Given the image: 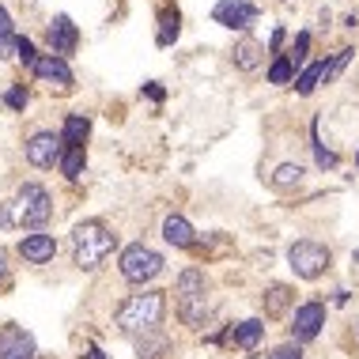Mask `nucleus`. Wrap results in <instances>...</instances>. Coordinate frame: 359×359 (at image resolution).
I'll use <instances>...</instances> for the list:
<instances>
[{
	"label": "nucleus",
	"instance_id": "f257e3e1",
	"mask_svg": "<svg viewBox=\"0 0 359 359\" xmlns=\"http://www.w3.org/2000/svg\"><path fill=\"white\" fill-rule=\"evenodd\" d=\"M163 314H167V295L163 291H140V295H129L118 306L114 325L125 337H144V333H155L163 325Z\"/></svg>",
	"mask_w": 359,
	"mask_h": 359
},
{
	"label": "nucleus",
	"instance_id": "f03ea898",
	"mask_svg": "<svg viewBox=\"0 0 359 359\" xmlns=\"http://www.w3.org/2000/svg\"><path fill=\"white\" fill-rule=\"evenodd\" d=\"M114 246H118V235H114L102 219L76 223V231H72V257H76V265H80L83 273H95V269L114 254Z\"/></svg>",
	"mask_w": 359,
	"mask_h": 359
},
{
	"label": "nucleus",
	"instance_id": "7ed1b4c3",
	"mask_svg": "<svg viewBox=\"0 0 359 359\" xmlns=\"http://www.w3.org/2000/svg\"><path fill=\"white\" fill-rule=\"evenodd\" d=\"M53 216V201L46 186H38V182H23L15 193V205H12V219L19 227H46Z\"/></svg>",
	"mask_w": 359,
	"mask_h": 359
},
{
	"label": "nucleus",
	"instance_id": "20e7f679",
	"mask_svg": "<svg viewBox=\"0 0 359 359\" xmlns=\"http://www.w3.org/2000/svg\"><path fill=\"white\" fill-rule=\"evenodd\" d=\"M287 265L299 280H318L329 269V246L314 238H299L287 246Z\"/></svg>",
	"mask_w": 359,
	"mask_h": 359
},
{
	"label": "nucleus",
	"instance_id": "39448f33",
	"mask_svg": "<svg viewBox=\"0 0 359 359\" xmlns=\"http://www.w3.org/2000/svg\"><path fill=\"white\" fill-rule=\"evenodd\" d=\"M159 273H163V254L159 250L137 242V246H129L121 254V276L129 280V284H148V280H155Z\"/></svg>",
	"mask_w": 359,
	"mask_h": 359
},
{
	"label": "nucleus",
	"instance_id": "423d86ee",
	"mask_svg": "<svg viewBox=\"0 0 359 359\" xmlns=\"http://www.w3.org/2000/svg\"><path fill=\"white\" fill-rule=\"evenodd\" d=\"M212 19H216L219 27H227V31H250V27L257 23V8L250 4V0H219V4L212 8Z\"/></svg>",
	"mask_w": 359,
	"mask_h": 359
},
{
	"label": "nucleus",
	"instance_id": "0eeeda50",
	"mask_svg": "<svg viewBox=\"0 0 359 359\" xmlns=\"http://www.w3.org/2000/svg\"><path fill=\"white\" fill-rule=\"evenodd\" d=\"M322 325H325V306H322V303H303V306H295V314H291V341H295V344L314 341Z\"/></svg>",
	"mask_w": 359,
	"mask_h": 359
},
{
	"label": "nucleus",
	"instance_id": "6e6552de",
	"mask_svg": "<svg viewBox=\"0 0 359 359\" xmlns=\"http://www.w3.org/2000/svg\"><path fill=\"white\" fill-rule=\"evenodd\" d=\"M61 137L57 133H34L31 140L23 144V155L31 167H53V163H61Z\"/></svg>",
	"mask_w": 359,
	"mask_h": 359
},
{
	"label": "nucleus",
	"instance_id": "1a4fd4ad",
	"mask_svg": "<svg viewBox=\"0 0 359 359\" xmlns=\"http://www.w3.org/2000/svg\"><path fill=\"white\" fill-rule=\"evenodd\" d=\"M34 337L23 325H4L0 329V359H34Z\"/></svg>",
	"mask_w": 359,
	"mask_h": 359
},
{
	"label": "nucleus",
	"instance_id": "9d476101",
	"mask_svg": "<svg viewBox=\"0 0 359 359\" xmlns=\"http://www.w3.org/2000/svg\"><path fill=\"white\" fill-rule=\"evenodd\" d=\"M46 42H50L53 57H69L76 50V42H80V31H76V23L69 15H53V23L46 27Z\"/></svg>",
	"mask_w": 359,
	"mask_h": 359
},
{
	"label": "nucleus",
	"instance_id": "9b49d317",
	"mask_svg": "<svg viewBox=\"0 0 359 359\" xmlns=\"http://www.w3.org/2000/svg\"><path fill=\"white\" fill-rule=\"evenodd\" d=\"M42 83H50V87H61V91H69L72 87V69L65 65V57H53V53H46V57H38V65L31 69Z\"/></svg>",
	"mask_w": 359,
	"mask_h": 359
},
{
	"label": "nucleus",
	"instance_id": "f8f14e48",
	"mask_svg": "<svg viewBox=\"0 0 359 359\" xmlns=\"http://www.w3.org/2000/svg\"><path fill=\"white\" fill-rule=\"evenodd\" d=\"M189 303H208V280L201 269H186L178 276V306H189Z\"/></svg>",
	"mask_w": 359,
	"mask_h": 359
},
{
	"label": "nucleus",
	"instance_id": "ddd939ff",
	"mask_svg": "<svg viewBox=\"0 0 359 359\" xmlns=\"http://www.w3.org/2000/svg\"><path fill=\"white\" fill-rule=\"evenodd\" d=\"M53 254H57L53 235H27L19 242V257H23L27 265H46V261H53Z\"/></svg>",
	"mask_w": 359,
	"mask_h": 359
},
{
	"label": "nucleus",
	"instance_id": "4468645a",
	"mask_svg": "<svg viewBox=\"0 0 359 359\" xmlns=\"http://www.w3.org/2000/svg\"><path fill=\"white\" fill-rule=\"evenodd\" d=\"M163 238H167L170 246H178V250H189L193 242H197V231L189 227L186 216H167L163 219Z\"/></svg>",
	"mask_w": 359,
	"mask_h": 359
},
{
	"label": "nucleus",
	"instance_id": "2eb2a0df",
	"mask_svg": "<svg viewBox=\"0 0 359 359\" xmlns=\"http://www.w3.org/2000/svg\"><path fill=\"white\" fill-rule=\"evenodd\" d=\"M12 57H19V38H15V27H12L8 8L0 4V61H12Z\"/></svg>",
	"mask_w": 359,
	"mask_h": 359
},
{
	"label": "nucleus",
	"instance_id": "dca6fc26",
	"mask_svg": "<svg viewBox=\"0 0 359 359\" xmlns=\"http://www.w3.org/2000/svg\"><path fill=\"white\" fill-rule=\"evenodd\" d=\"M167 348H170V341H167V333H159V329L137 337V359H163Z\"/></svg>",
	"mask_w": 359,
	"mask_h": 359
},
{
	"label": "nucleus",
	"instance_id": "f3484780",
	"mask_svg": "<svg viewBox=\"0 0 359 359\" xmlns=\"http://www.w3.org/2000/svg\"><path fill=\"white\" fill-rule=\"evenodd\" d=\"M87 133H91V121H87L83 114H69V121H65V133H61L65 148H83Z\"/></svg>",
	"mask_w": 359,
	"mask_h": 359
},
{
	"label": "nucleus",
	"instance_id": "a211bd4d",
	"mask_svg": "<svg viewBox=\"0 0 359 359\" xmlns=\"http://www.w3.org/2000/svg\"><path fill=\"white\" fill-rule=\"evenodd\" d=\"M231 337H235L238 348H257L261 337H265V322H261V318H250V322H242V325L231 329Z\"/></svg>",
	"mask_w": 359,
	"mask_h": 359
},
{
	"label": "nucleus",
	"instance_id": "6ab92c4d",
	"mask_svg": "<svg viewBox=\"0 0 359 359\" xmlns=\"http://www.w3.org/2000/svg\"><path fill=\"white\" fill-rule=\"evenodd\" d=\"M257 65H261V46L254 42V38H242V42L235 46V69L254 72Z\"/></svg>",
	"mask_w": 359,
	"mask_h": 359
},
{
	"label": "nucleus",
	"instance_id": "aec40b11",
	"mask_svg": "<svg viewBox=\"0 0 359 359\" xmlns=\"http://www.w3.org/2000/svg\"><path fill=\"white\" fill-rule=\"evenodd\" d=\"M178 31H182L178 8H163V15H159V38H155V42H159V46H170L174 38H178Z\"/></svg>",
	"mask_w": 359,
	"mask_h": 359
},
{
	"label": "nucleus",
	"instance_id": "412c9836",
	"mask_svg": "<svg viewBox=\"0 0 359 359\" xmlns=\"http://www.w3.org/2000/svg\"><path fill=\"white\" fill-rule=\"evenodd\" d=\"M83 163H87V155H83V148H65L61 151V174L69 182H76L83 174Z\"/></svg>",
	"mask_w": 359,
	"mask_h": 359
},
{
	"label": "nucleus",
	"instance_id": "4be33fe9",
	"mask_svg": "<svg viewBox=\"0 0 359 359\" xmlns=\"http://www.w3.org/2000/svg\"><path fill=\"white\" fill-rule=\"evenodd\" d=\"M322 80H325V61H318V65H306V69H303V76L295 80V91H299V95H310L318 83H322Z\"/></svg>",
	"mask_w": 359,
	"mask_h": 359
},
{
	"label": "nucleus",
	"instance_id": "5701e85b",
	"mask_svg": "<svg viewBox=\"0 0 359 359\" xmlns=\"http://www.w3.org/2000/svg\"><path fill=\"white\" fill-rule=\"evenodd\" d=\"M299 182H303V167H299V163H284V167H276V174H273V186H280V189L299 186Z\"/></svg>",
	"mask_w": 359,
	"mask_h": 359
},
{
	"label": "nucleus",
	"instance_id": "b1692460",
	"mask_svg": "<svg viewBox=\"0 0 359 359\" xmlns=\"http://www.w3.org/2000/svg\"><path fill=\"white\" fill-rule=\"evenodd\" d=\"M291 76H295V65H291L287 57H276L273 69H269V83H276V87H280V83H287Z\"/></svg>",
	"mask_w": 359,
	"mask_h": 359
},
{
	"label": "nucleus",
	"instance_id": "393cba45",
	"mask_svg": "<svg viewBox=\"0 0 359 359\" xmlns=\"http://www.w3.org/2000/svg\"><path fill=\"white\" fill-rule=\"evenodd\" d=\"M287 299H291V291H287L284 284L269 287V314H280V310L287 306Z\"/></svg>",
	"mask_w": 359,
	"mask_h": 359
},
{
	"label": "nucleus",
	"instance_id": "a878e982",
	"mask_svg": "<svg viewBox=\"0 0 359 359\" xmlns=\"http://www.w3.org/2000/svg\"><path fill=\"white\" fill-rule=\"evenodd\" d=\"M306 50H310V34L303 31V34H299V38H295V46H291V53H287V61H291V65H295V69H299V65H303V61H306Z\"/></svg>",
	"mask_w": 359,
	"mask_h": 359
},
{
	"label": "nucleus",
	"instance_id": "bb28decb",
	"mask_svg": "<svg viewBox=\"0 0 359 359\" xmlns=\"http://www.w3.org/2000/svg\"><path fill=\"white\" fill-rule=\"evenodd\" d=\"M352 57H355V50H341V53H337V57H333V61H329V65H325V80H333V76H337V72H341V69H344V65H348V61H352Z\"/></svg>",
	"mask_w": 359,
	"mask_h": 359
},
{
	"label": "nucleus",
	"instance_id": "cd10ccee",
	"mask_svg": "<svg viewBox=\"0 0 359 359\" xmlns=\"http://www.w3.org/2000/svg\"><path fill=\"white\" fill-rule=\"evenodd\" d=\"M4 106H8V110H23V106H27V91H23V87H8V91H4Z\"/></svg>",
	"mask_w": 359,
	"mask_h": 359
},
{
	"label": "nucleus",
	"instance_id": "c85d7f7f",
	"mask_svg": "<svg viewBox=\"0 0 359 359\" xmlns=\"http://www.w3.org/2000/svg\"><path fill=\"white\" fill-rule=\"evenodd\" d=\"M19 57H23V65H27V69H34V65H38V53H34L31 38H19Z\"/></svg>",
	"mask_w": 359,
	"mask_h": 359
},
{
	"label": "nucleus",
	"instance_id": "c756f323",
	"mask_svg": "<svg viewBox=\"0 0 359 359\" xmlns=\"http://www.w3.org/2000/svg\"><path fill=\"white\" fill-rule=\"evenodd\" d=\"M269 359H303V348H299L295 341H291V344H280Z\"/></svg>",
	"mask_w": 359,
	"mask_h": 359
},
{
	"label": "nucleus",
	"instance_id": "7c9ffc66",
	"mask_svg": "<svg viewBox=\"0 0 359 359\" xmlns=\"http://www.w3.org/2000/svg\"><path fill=\"white\" fill-rule=\"evenodd\" d=\"M314 159H318V167H337V155L325 151L322 144H314Z\"/></svg>",
	"mask_w": 359,
	"mask_h": 359
},
{
	"label": "nucleus",
	"instance_id": "2f4dec72",
	"mask_svg": "<svg viewBox=\"0 0 359 359\" xmlns=\"http://www.w3.org/2000/svg\"><path fill=\"white\" fill-rule=\"evenodd\" d=\"M144 95H148L151 102H163V87L159 83H148V87H144Z\"/></svg>",
	"mask_w": 359,
	"mask_h": 359
},
{
	"label": "nucleus",
	"instance_id": "473e14b6",
	"mask_svg": "<svg viewBox=\"0 0 359 359\" xmlns=\"http://www.w3.org/2000/svg\"><path fill=\"white\" fill-rule=\"evenodd\" d=\"M8 223H15L12 219V205H0V227H8Z\"/></svg>",
	"mask_w": 359,
	"mask_h": 359
},
{
	"label": "nucleus",
	"instance_id": "72a5a7b5",
	"mask_svg": "<svg viewBox=\"0 0 359 359\" xmlns=\"http://www.w3.org/2000/svg\"><path fill=\"white\" fill-rule=\"evenodd\" d=\"M280 42H284V31H280V27H276V31H273V38H269V50H280Z\"/></svg>",
	"mask_w": 359,
	"mask_h": 359
},
{
	"label": "nucleus",
	"instance_id": "f704fd0d",
	"mask_svg": "<svg viewBox=\"0 0 359 359\" xmlns=\"http://www.w3.org/2000/svg\"><path fill=\"white\" fill-rule=\"evenodd\" d=\"M83 359H102V348H95V344H91V348H87V355H83Z\"/></svg>",
	"mask_w": 359,
	"mask_h": 359
},
{
	"label": "nucleus",
	"instance_id": "c9c22d12",
	"mask_svg": "<svg viewBox=\"0 0 359 359\" xmlns=\"http://www.w3.org/2000/svg\"><path fill=\"white\" fill-rule=\"evenodd\" d=\"M8 280V265H4V254H0V284Z\"/></svg>",
	"mask_w": 359,
	"mask_h": 359
},
{
	"label": "nucleus",
	"instance_id": "e433bc0d",
	"mask_svg": "<svg viewBox=\"0 0 359 359\" xmlns=\"http://www.w3.org/2000/svg\"><path fill=\"white\" fill-rule=\"evenodd\" d=\"M355 159H359V155H355Z\"/></svg>",
	"mask_w": 359,
	"mask_h": 359
}]
</instances>
